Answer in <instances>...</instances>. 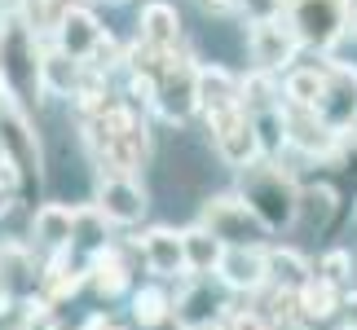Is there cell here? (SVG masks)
<instances>
[{
    "label": "cell",
    "mask_w": 357,
    "mask_h": 330,
    "mask_svg": "<svg viewBox=\"0 0 357 330\" xmlns=\"http://www.w3.org/2000/svg\"><path fill=\"white\" fill-rule=\"evenodd\" d=\"M234 194L252 207V216L265 225L269 233L273 229H291L296 225V198H300V185L291 181V172L273 159H256L238 168V185Z\"/></svg>",
    "instance_id": "obj_1"
},
{
    "label": "cell",
    "mask_w": 357,
    "mask_h": 330,
    "mask_svg": "<svg viewBox=\"0 0 357 330\" xmlns=\"http://www.w3.org/2000/svg\"><path fill=\"white\" fill-rule=\"evenodd\" d=\"M40 36L26 31V22L13 9H0V75H5V93L18 97L22 106L45 102L40 93Z\"/></svg>",
    "instance_id": "obj_2"
},
{
    "label": "cell",
    "mask_w": 357,
    "mask_h": 330,
    "mask_svg": "<svg viewBox=\"0 0 357 330\" xmlns=\"http://www.w3.org/2000/svg\"><path fill=\"white\" fill-rule=\"evenodd\" d=\"M0 150H5L9 168L18 176V189L31 194L45 181V150H40V132L26 115V106L18 97H9L5 88H0Z\"/></svg>",
    "instance_id": "obj_3"
},
{
    "label": "cell",
    "mask_w": 357,
    "mask_h": 330,
    "mask_svg": "<svg viewBox=\"0 0 357 330\" xmlns=\"http://www.w3.org/2000/svg\"><path fill=\"white\" fill-rule=\"evenodd\" d=\"M282 18L309 53H331L349 36L353 0H282Z\"/></svg>",
    "instance_id": "obj_4"
},
{
    "label": "cell",
    "mask_w": 357,
    "mask_h": 330,
    "mask_svg": "<svg viewBox=\"0 0 357 330\" xmlns=\"http://www.w3.org/2000/svg\"><path fill=\"white\" fill-rule=\"evenodd\" d=\"M150 110L163 123H190L199 115V58L185 49L168 53L159 62V79H155V102Z\"/></svg>",
    "instance_id": "obj_5"
},
{
    "label": "cell",
    "mask_w": 357,
    "mask_h": 330,
    "mask_svg": "<svg viewBox=\"0 0 357 330\" xmlns=\"http://www.w3.org/2000/svg\"><path fill=\"white\" fill-rule=\"evenodd\" d=\"M199 229H208L221 246H265V233H269L234 189H229V194H212L203 203Z\"/></svg>",
    "instance_id": "obj_6"
},
{
    "label": "cell",
    "mask_w": 357,
    "mask_h": 330,
    "mask_svg": "<svg viewBox=\"0 0 357 330\" xmlns=\"http://www.w3.org/2000/svg\"><path fill=\"white\" fill-rule=\"evenodd\" d=\"M313 115L340 136L357 128V66L322 58V97L313 106Z\"/></svg>",
    "instance_id": "obj_7"
},
{
    "label": "cell",
    "mask_w": 357,
    "mask_h": 330,
    "mask_svg": "<svg viewBox=\"0 0 357 330\" xmlns=\"http://www.w3.org/2000/svg\"><path fill=\"white\" fill-rule=\"evenodd\" d=\"M247 58H252V71L265 75H287L300 62V40L291 36L287 18H265V22H247Z\"/></svg>",
    "instance_id": "obj_8"
},
{
    "label": "cell",
    "mask_w": 357,
    "mask_h": 330,
    "mask_svg": "<svg viewBox=\"0 0 357 330\" xmlns=\"http://www.w3.org/2000/svg\"><path fill=\"white\" fill-rule=\"evenodd\" d=\"M208 132H212V150L216 159L229 163V168H247V163L260 159V146H256V132H252V119L247 110H221V115H208Z\"/></svg>",
    "instance_id": "obj_9"
},
{
    "label": "cell",
    "mask_w": 357,
    "mask_h": 330,
    "mask_svg": "<svg viewBox=\"0 0 357 330\" xmlns=\"http://www.w3.org/2000/svg\"><path fill=\"white\" fill-rule=\"evenodd\" d=\"M98 216L106 225H137L146 216L150 198H146V185L137 176H119V172H102L98 176Z\"/></svg>",
    "instance_id": "obj_10"
},
{
    "label": "cell",
    "mask_w": 357,
    "mask_h": 330,
    "mask_svg": "<svg viewBox=\"0 0 357 330\" xmlns=\"http://www.w3.org/2000/svg\"><path fill=\"white\" fill-rule=\"evenodd\" d=\"M106 36H111V31L102 26L98 13H93L89 5H75V9H66L58 18V26H53V49L66 53V58L79 62V66H89Z\"/></svg>",
    "instance_id": "obj_11"
},
{
    "label": "cell",
    "mask_w": 357,
    "mask_h": 330,
    "mask_svg": "<svg viewBox=\"0 0 357 330\" xmlns=\"http://www.w3.org/2000/svg\"><path fill=\"white\" fill-rule=\"evenodd\" d=\"M137 40H142L146 49H155L159 58L163 53H176L185 49V26H181V13H176V5H168V0H150V5H142V13H137Z\"/></svg>",
    "instance_id": "obj_12"
},
{
    "label": "cell",
    "mask_w": 357,
    "mask_h": 330,
    "mask_svg": "<svg viewBox=\"0 0 357 330\" xmlns=\"http://www.w3.org/2000/svg\"><path fill=\"white\" fill-rule=\"evenodd\" d=\"M137 246H142V260L150 273H159V278H190L185 269V242L181 233L168 229V225H155L146 229L142 238H137Z\"/></svg>",
    "instance_id": "obj_13"
},
{
    "label": "cell",
    "mask_w": 357,
    "mask_h": 330,
    "mask_svg": "<svg viewBox=\"0 0 357 330\" xmlns=\"http://www.w3.org/2000/svg\"><path fill=\"white\" fill-rule=\"evenodd\" d=\"M216 278H221L229 291H260V286L269 282L265 246H225L221 265H216Z\"/></svg>",
    "instance_id": "obj_14"
},
{
    "label": "cell",
    "mask_w": 357,
    "mask_h": 330,
    "mask_svg": "<svg viewBox=\"0 0 357 330\" xmlns=\"http://www.w3.org/2000/svg\"><path fill=\"white\" fill-rule=\"evenodd\" d=\"M344 136L331 132L313 110H287V146L300 150L305 159H331Z\"/></svg>",
    "instance_id": "obj_15"
},
{
    "label": "cell",
    "mask_w": 357,
    "mask_h": 330,
    "mask_svg": "<svg viewBox=\"0 0 357 330\" xmlns=\"http://www.w3.org/2000/svg\"><path fill=\"white\" fill-rule=\"evenodd\" d=\"M243 106V75H234L225 62H199V110L221 115Z\"/></svg>",
    "instance_id": "obj_16"
},
{
    "label": "cell",
    "mask_w": 357,
    "mask_h": 330,
    "mask_svg": "<svg viewBox=\"0 0 357 330\" xmlns=\"http://www.w3.org/2000/svg\"><path fill=\"white\" fill-rule=\"evenodd\" d=\"M31 238L49 251H66L75 242V207L66 203H40L31 216Z\"/></svg>",
    "instance_id": "obj_17"
},
{
    "label": "cell",
    "mask_w": 357,
    "mask_h": 330,
    "mask_svg": "<svg viewBox=\"0 0 357 330\" xmlns=\"http://www.w3.org/2000/svg\"><path fill=\"white\" fill-rule=\"evenodd\" d=\"M79 84H84V66L71 62L58 49H40V93L45 97H75Z\"/></svg>",
    "instance_id": "obj_18"
},
{
    "label": "cell",
    "mask_w": 357,
    "mask_h": 330,
    "mask_svg": "<svg viewBox=\"0 0 357 330\" xmlns=\"http://www.w3.org/2000/svg\"><path fill=\"white\" fill-rule=\"evenodd\" d=\"M172 313H176V322H181L185 330H216V326H221V317H225V304L212 295L208 282H195L181 299H176Z\"/></svg>",
    "instance_id": "obj_19"
},
{
    "label": "cell",
    "mask_w": 357,
    "mask_h": 330,
    "mask_svg": "<svg viewBox=\"0 0 357 330\" xmlns=\"http://www.w3.org/2000/svg\"><path fill=\"white\" fill-rule=\"evenodd\" d=\"M278 84H282V106L287 110H313L322 97V62H296Z\"/></svg>",
    "instance_id": "obj_20"
},
{
    "label": "cell",
    "mask_w": 357,
    "mask_h": 330,
    "mask_svg": "<svg viewBox=\"0 0 357 330\" xmlns=\"http://www.w3.org/2000/svg\"><path fill=\"white\" fill-rule=\"evenodd\" d=\"M181 242H185V269H190V278L216 273V265H221V251H225V246L216 242L208 229L190 225V229H181Z\"/></svg>",
    "instance_id": "obj_21"
},
{
    "label": "cell",
    "mask_w": 357,
    "mask_h": 330,
    "mask_svg": "<svg viewBox=\"0 0 357 330\" xmlns=\"http://www.w3.org/2000/svg\"><path fill=\"white\" fill-rule=\"evenodd\" d=\"M335 207H340V198H335L331 185H305L300 198H296V225L305 220V225H313V229H326L331 216H335Z\"/></svg>",
    "instance_id": "obj_22"
},
{
    "label": "cell",
    "mask_w": 357,
    "mask_h": 330,
    "mask_svg": "<svg viewBox=\"0 0 357 330\" xmlns=\"http://www.w3.org/2000/svg\"><path fill=\"white\" fill-rule=\"evenodd\" d=\"M252 119V132H256V146H260V159H273L287 150V106H273V110H256Z\"/></svg>",
    "instance_id": "obj_23"
},
{
    "label": "cell",
    "mask_w": 357,
    "mask_h": 330,
    "mask_svg": "<svg viewBox=\"0 0 357 330\" xmlns=\"http://www.w3.org/2000/svg\"><path fill=\"white\" fill-rule=\"evenodd\" d=\"M265 260H269V278L282 286V291H300V286L309 282V265L300 260L291 246H265Z\"/></svg>",
    "instance_id": "obj_24"
},
{
    "label": "cell",
    "mask_w": 357,
    "mask_h": 330,
    "mask_svg": "<svg viewBox=\"0 0 357 330\" xmlns=\"http://www.w3.org/2000/svg\"><path fill=\"white\" fill-rule=\"evenodd\" d=\"M300 308H305V317H331V313L340 308V286H331L326 278H318V273H309V282L296 291Z\"/></svg>",
    "instance_id": "obj_25"
},
{
    "label": "cell",
    "mask_w": 357,
    "mask_h": 330,
    "mask_svg": "<svg viewBox=\"0 0 357 330\" xmlns=\"http://www.w3.org/2000/svg\"><path fill=\"white\" fill-rule=\"evenodd\" d=\"M89 273H93V286H98L106 299H115V295L128 291V269L119 265L115 251H98V256H93V269H89Z\"/></svg>",
    "instance_id": "obj_26"
},
{
    "label": "cell",
    "mask_w": 357,
    "mask_h": 330,
    "mask_svg": "<svg viewBox=\"0 0 357 330\" xmlns=\"http://www.w3.org/2000/svg\"><path fill=\"white\" fill-rule=\"evenodd\" d=\"M168 313H172V299L163 295V291H155V286L132 295V317L142 322V326H159L163 317H168Z\"/></svg>",
    "instance_id": "obj_27"
},
{
    "label": "cell",
    "mask_w": 357,
    "mask_h": 330,
    "mask_svg": "<svg viewBox=\"0 0 357 330\" xmlns=\"http://www.w3.org/2000/svg\"><path fill=\"white\" fill-rule=\"evenodd\" d=\"M31 269L26 265V251L22 246H0V273H5L9 286H22V273Z\"/></svg>",
    "instance_id": "obj_28"
},
{
    "label": "cell",
    "mask_w": 357,
    "mask_h": 330,
    "mask_svg": "<svg viewBox=\"0 0 357 330\" xmlns=\"http://www.w3.org/2000/svg\"><path fill=\"white\" fill-rule=\"evenodd\" d=\"M238 13L247 22H265V18H282V0H238Z\"/></svg>",
    "instance_id": "obj_29"
},
{
    "label": "cell",
    "mask_w": 357,
    "mask_h": 330,
    "mask_svg": "<svg viewBox=\"0 0 357 330\" xmlns=\"http://www.w3.org/2000/svg\"><path fill=\"white\" fill-rule=\"evenodd\" d=\"M318 278H326L331 286H344L349 282V251H331L322 260V269H318Z\"/></svg>",
    "instance_id": "obj_30"
},
{
    "label": "cell",
    "mask_w": 357,
    "mask_h": 330,
    "mask_svg": "<svg viewBox=\"0 0 357 330\" xmlns=\"http://www.w3.org/2000/svg\"><path fill=\"white\" fill-rule=\"evenodd\" d=\"M5 198H9V189H5V185H0V212H5V207H9V203H5Z\"/></svg>",
    "instance_id": "obj_31"
},
{
    "label": "cell",
    "mask_w": 357,
    "mask_h": 330,
    "mask_svg": "<svg viewBox=\"0 0 357 330\" xmlns=\"http://www.w3.org/2000/svg\"><path fill=\"white\" fill-rule=\"evenodd\" d=\"M106 5H123V0H106Z\"/></svg>",
    "instance_id": "obj_32"
},
{
    "label": "cell",
    "mask_w": 357,
    "mask_h": 330,
    "mask_svg": "<svg viewBox=\"0 0 357 330\" xmlns=\"http://www.w3.org/2000/svg\"><path fill=\"white\" fill-rule=\"evenodd\" d=\"M0 88H5V75H0Z\"/></svg>",
    "instance_id": "obj_33"
},
{
    "label": "cell",
    "mask_w": 357,
    "mask_h": 330,
    "mask_svg": "<svg viewBox=\"0 0 357 330\" xmlns=\"http://www.w3.org/2000/svg\"><path fill=\"white\" fill-rule=\"evenodd\" d=\"M353 5H357V0H353Z\"/></svg>",
    "instance_id": "obj_34"
}]
</instances>
